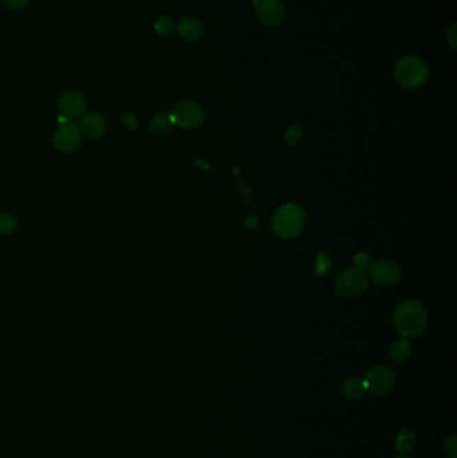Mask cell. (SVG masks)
Wrapping results in <instances>:
<instances>
[{
  "instance_id": "obj_3",
  "label": "cell",
  "mask_w": 457,
  "mask_h": 458,
  "mask_svg": "<svg viewBox=\"0 0 457 458\" xmlns=\"http://www.w3.org/2000/svg\"><path fill=\"white\" fill-rule=\"evenodd\" d=\"M395 77L401 86L413 90L427 81L428 67L419 57L401 58L395 67Z\"/></svg>"
},
{
  "instance_id": "obj_16",
  "label": "cell",
  "mask_w": 457,
  "mask_h": 458,
  "mask_svg": "<svg viewBox=\"0 0 457 458\" xmlns=\"http://www.w3.org/2000/svg\"><path fill=\"white\" fill-rule=\"evenodd\" d=\"M410 344L406 341H397L390 347V357L396 362H403L410 357Z\"/></svg>"
},
{
  "instance_id": "obj_4",
  "label": "cell",
  "mask_w": 457,
  "mask_h": 458,
  "mask_svg": "<svg viewBox=\"0 0 457 458\" xmlns=\"http://www.w3.org/2000/svg\"><path fill=\"white\" fill-rule=\"evenodd\" d=\"M368 287V278L362 269L350 268L343 271L336 279V292L342 298H354L361 293Z\"/></svg>"
},
{
  "instance_id": "obj_24",
  "label": "cell",
  "mask_w": 457,
  "mask_h": 458,
  "mask_svg": "<svg viewBox=\"0 0 457 458\" xmlns=\"http://www.w3.org/2000/svg\"><path fill=\"white\" fill-rule=\"evenodd\" d=\"M4 3L11 10H22L27 5L29 0H4Z\"/></svg>"
},
{
  "instance_id": "obj_9",
  "label": "cell",
  "mask_w": 457,
  "mask_h": 458,
  "mask_svg": "<svg viewBox=\"0 0 457 458\" xmlns=\"http://www.w3.org/2000/svg\"><path fill=\"white\" fill-rule=\"evenodd\" d=\"M369 275L378 286H395L401 279L400 268L388 260H379L369 265Z\"/></svg>"
},
{
  "instance_id": "obj_18",
  "label": "cell",
  "mask_w": 457,
  "mask_h": 458,
  "mask_svg": "<svg viewBox=\"0 0 457 458\" xmlns=\"http://www.w3.org/2000/svg\"><path fill=\"white\" fill-rule=\"evenodd\" d=\"M18 228V223L11 215H0V234H8L15 232Z\"/></svg>"
},
{
  "instance_id": "obj_21",
  "label": "cell",
  "mask_w": 457,
  "mask_h": 458,
  "mask_svg": "<svg viewBox=\"0 0 457 458\" xmlns=\"http://www.w3.org/2000/svg\"><path fill=\"white\" fill-rule=\"evenodd\" d=\"M445 450L452 458L457 457V439L456 435H451L445 442Z\"/></svg>"
},
{
  "instance_id": "obj_8",
  "label": "cell",
  "mask_w": 457,
  "mask_h": 458,
  "mask_svg": "<svg viewBox=\"0 0 457 458\" xmlns=\"http://www.w3.org/2000/svg\"><path fill=\"white\" fill-rule=\"evenodd\" d=\"M364 381L366 385V390H371L377 396H382L393 389L396 378L395 372L388 366H377L368 372Z\"/></svg>"
},
{
  "instance_id": "obj_2",
  "label": "cell",
  "mask_w": 457,
  "mask_h": 458,
  "mask_svg": "<svg viewBox=\"0 0 457 458\" xmlns=\"http://www.w3.org/2000/svg\"><path fill=\"white\" fill-rule=\"evenodd\" d=\"M305 227V213L295 204L282 205L274 215L272 228L274 232L283 237L291 239L298 236Z\"/></svg>"
},
{
  "instance_id": "obj_15",
  "label": "cell",
  "mask_w": 457,
  "mask_h": 458,
  "mask_svg": "<svg viewBox=\"0 0 457 458\" xmlns=\"http://www.w3.org/2000/svg\"><path fill=\"white\" fill-rule=\"evenodd\" d=\"M416 442V435L412 430L402 429L396 438V449L401 455L409 453Z\"/></svg>"
},
{
  "instance_id": "obj_20",
  "label": "cell",
  "mask_w": 457,
  "mask_h": 458,
  "mask_svg": "<svg viewBox=\"0 0 457 458\" xmlns=\"http://www.w3.org/2000/svg\"><path fill=\"white\" fill-rule=\"evenodd\" d=\"M301 136H302L301 128L298 125H292L286 133V141L290 145H294V143H296L301 138Z\"/></svg>"
},
{
  "instance_id": "obj_12",
  "label": "cell",
  "mask_w": 457,
  "mask_h": 458,
  "mask_svg": "<svg viewBox=\"0 0 457 458\" xmlns=\"http://www.w3.org/2000/svg\"><path fill=\"white\" fill-rule=\"evenodd\" d=\"M178 34L183 39L188 42H196L202 35V26L200 21L194 16H184L178 21L177 25Z\"/></svg>"
},
{
  "instance_id": "obj_25",
  "label": "cell",
  "mask_w": 457,
  "mask_h": 458,
  "mask_svg": "<svg viewBox=\"0 0 457 458\" xmlns=\"http://www.w3.org/2000/svg\"><path fill=\"white\" fill-rule=\"evenodd\" d=\"M447 38H448L451 46H452L454 49H456V25H455V23H454V25L449 27V29L447 31Z\"/></svg>"
},
{
  "instance_id": "obj_5",
  "label": "cell",
  "mask_w": 457,
  "mask_h": 458,
  "mask_svg": "<svg viewBox=\"0 0 457 458\" xmlns=\"http://www.w3.org/2000/svg\"><path fill=\"white\" fill-rule=\"evenodd\" d=\"M171 117L173 123H177L184 129H195L204 122L205 115L202 108L196 102L180 101L178 104H176Z\"/></svg>"
},
{
  "instance_id": "obj_19",
  "label": "cell",
  "mask_w": 457,
  "mask_h": 458,
  "mask_svg": "<svg viewBox=\"0 0 457 458\" xmlns=\"http://www.w3.org/2000/svg\"><path fill=\"white\" fill-rule=\"evenodd\" d=\"M331 267V260L327 256V255H319L316 258V264H315V268H316V272L319 275H325L326 272H329Z\"/></svg>"
},
{
  "instance_id": "obj_6",
  "label": "cell",
  "mask_w": 457,
  "mask_h": 458,
  "mask_svg": "<svg viewBox=\"0 0 457 458\" xmlns=\"http://www.w3.org/2000/svg\"><path fill=\"white\" fill-rule=\"evenodd\" d=\"M254 7L263 25L277 27L283 22L285 8L282 0H254Z\"/></svg>"
},
{
  "instance_id": "obj_26",
  "label": "cell",
  "mask_w": 457,
  "mask_h": 458,
  "mask_svg": "<svg viewBox=\"0 0 457 458\" xmlns=\"http://www.w3.org/2000/svg\"><path fill=\"white\" fill-rule=\"evenodd\" d=\"M397 458H410V457H406V456H401V457H397Z\"/></svg>"
},
{
  "instance_id": "obj_22",
  "label": "cell",
  "mask_w": 457,
  "mask_h": 458,
  "mask_svg": "<svg viewBox=\"0 0 457 458\" xmlns=\"http://www.w3.org/2000/svg\"><path fill=\"white\" fill-rule=\"evenodd\" d=\"M122 123L130 130H136L139 126V121L133 114L122 115Z\"/></svg>"
},
{
  "instance_id": "obj_17",
  "label": "cell",
  "mask_w": 457,
  "mask_h": 458,
  "mask_svg": "<svg viewBox=\"0 0 457 458\" xmlns=\"http://www.w3.org/2000/svg\"><path fill=\"white\" fill-rule=\"evenodd\" d=\"M154 29L157 31V34L164 35V36L172 34L173 29H174V23L172 21L171 16H168V15L160 16L154 23Z\"/></svg>"
},
{
  "instance_id": "obj_11",
  "label": "cell",
  "mask_w": 457,
  "mask_h": 458,
  "mask_svg": "<svg viewBox=\"0 0 457 458\" xmlns=\"http://www.w3.org/2000/svg\"><path fill=\"white\" fill-rule=\"evenodd\" d=\"M80 130L91 140L99 138L106 132V121L99 113H87L81 119Z\"/></svg>"
},
{
  "instance_id": "obj_14",
  "label": "cell",
  "mask_w": 457,
  "mask_h": 458,
  "mask_svg": "<svg viewBox=\"0 0 457 458\" xmlns=\"http://www.w3.org/2000/svg\"><path fill=\"white\" fill-rule=\"evenodd\" d=\"M173 119H172L171 114L167 113H157L150 118V130L154 134H167L171 132L172 126H173Z\"/></svg>"
},
{
  "instance_id": "obj_1",
  "label": "cell",
  "mask_w": 457,
  "mask_h": 458,
  "mask_svg": "<svg viewBox=\"0 0 457 458\" xmlns=\"http://www.w3.org/2000/svg\"><path fill=\"white\" fill-rule=\"evenodd\" d=\"M395 326L402 337L420 335L427 327V313L424 307L413 300L401 303L395 313Z\"/></svg>"
},
{
  "instance_id": "obj_7",
  "label": "cell",
  "mask_w": 457,
  "mask_h": 458,
  "mask_svg": "<svg viewBox=\"0 0 457 458\" xmlns=\"http://www.w3.org/2000/svg\"><path fill=\"white\" fill-rule=\"evenodd\" d=\"M54 146L60 153H73L81 145L80 126L71 122H66L58 126L54 133Z\"/></svg>"
},
{
  "instance_id": "obj_13",
  "label": "cell",
  "mask_w": 457,
  "mask_h": 458,
  "mask_svg": "<svg viewBox=\"0 0 457 458\" xmlns=\"http://www.w3.org/2000/svg\"><path fill=\"white\" fill-rule=\"evenodd\" d=\"M366 390L365 381L357 376L347 378L342 383V394L349 400H358Z\"/></svg>"
},
{
  "instance_id": "obj_23",
  "label": "cell",
  "mask_w": 457,
  "mask_h": 458,
  "mask_svg": "<svg viewBox=\"0 0 457 458\" xmlns=\"http://www.w3.org/2000/svg\"><path fill=\"white\" fill-rule=\"evenodd\" d=\"M354 263H355V265H357L358 269H364V268H366V267L371 265V258L368 255H365V254H360V255H357L354 258Z\"/></svg>"
},
{
  "instance_id": "obj_10",
  "label": "cell",
  "mask_w": 457,
  "mask_h": 458,
  "mask_svg": "<svg viewBox=\"0 0 457 458\" xmlns=\"http://www.w3.org/2000/svg\"><path fill=\"white\" fill-rule=\"evenodd\" d=\"M58 108L60 114L67 119H74L85 114L87 109V101L85 95L77 90H69L63 93L58 101Z\"/></svg>"
}]
</instances>
